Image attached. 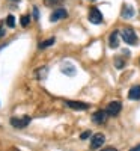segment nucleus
Listing matches in <instances>:
<instances>
[{
	"mask_svg": "<svg viewBox=\"0 0 140 151\" xmlns=\"http://www.w3.org/2000/svg\"><path fill=\"white\" fill-rule=\"evenodd\" d=\"M89 136H91V132H84V133L80 136V139H87Z\"/></svg>",
	"mask_w": 140,
	"mask_h": 151,
	"instance_id": "412c9836",
	"label": "nucleus"
},
{
	"mask_svg": "<svg viewBox=\"0 0 140 151\" xmlns=\"http://www.w3.org/2000/svg\"><path fill=\"white\" fill-rule=\"evenodd\" d=\"M54 38H48V40H45V41H42V42H39V45H38V48L39 50H44V48H48L50 45H53L54 44Z\"/></svg>",
	"mask_w": 140,
	"mask_h": 151,
	"instance_id": "2eb2a0df",
	"label": "nucleus"
},
{
	"mask_svg": "<svg viewBox=\"0 0 140 151\" xmlns=\"http://www.w3.org/2000/svg\"><path fill=\"white\" fill-rule=\"evenodd\" d=\"M106 142V136L103 133H96L91 137V150H98L101 145Z\"/></svg>",
	"mask_w": 140,
	"mask_h": 151,
	"instance_id": "20e7f679",
	"label": "nucleus"
},
{
	"mask_svg": "<svg viewBox=\"0 0 140 151\" xmlns=\"http://www.w3.org/2000/svg\"><path fill=\"white\" fill-rule=\"evenodd\" d=\"M130 151H140V144H139V145H136L134 148H131Z\"/></svg>",
	"mask_w": 140,
	"mask_h": 151,
	"instance_id": "5701e85b",
	"label": "nucleus"
},
{
	"mask_svg": "<svg viewBox=\"0 0 140 151\" xmlns=\"http://www.w3.org/2000/svg\"><path fill=\"white\" fill-rule=\"evenodd\" d=\"M107 116H109V113H107L106 110H96L94 115H92V121H94L95 124L101 125V124H104V122L107 121Z\"/></svg>",
	"mask_w": 140,
	"mask_h": 151,
	"instance_id": "6e6552de",
	"label": "nucleus"
},
{
	"mask_svg": "<svg viewBox=\"0 0 140 151\" xmlns=\"http://www.w3.org/2000/svg\"><path fill=\"white\" fill-rule=\"evenodd\" d=\"M101 151H118V150L113 148V147H109V148H104V150H101Z\"/></svg>",
	"mask_w": 140,
	"mask_h": 151,
	"instance_id": "4be33fe9",
	"label": "nucleus"
},
{
	"mask_svg": "<svg viewBox=\"0 0 140 151\" xmlns=\"http://www.w3.org/2000/svg\"><path fill=\"white\" fill-rule=\"evenodd\" d=\"M89 21H91L92 24H101L103 23V14H101V11L98 8H91V11H89Z\"/></svg>",
	"mask_w": 140,
	"mask_h": 151,
	"instance_id": "7ed1b4c3",
	"label": "nucleus"
},
{
	"mask_svg": "<svg viewBox=\"0 0 140 151\" xmlns=\"http://www.w3.org/2000/svg\"><path fill=\"white\" fill-rule=\"evenodd\" d=\"M33 17H35V20L39 18V12H38V8H33Z\"/></svg>",
	"mask_w": 140,
	"mask_h": 151,
	"instance_id": "aec40b11",
	"label": "nucleus"
},
{
	"mask_svg": "<svg viewBox=\"0 0 140 151\" xmlns=\"http://www.w3.org/2000/svg\"><path fill=\"white\" fill-rule=\"evenodd\" d=\"M114 65H116V68H118V70L124 68V65H125V62H124V58H122V56H118L116 59H114Z\"/></svg>",
	"mask_w": 140,
	"mask_h": 151,
	"instance_id": "f3484780",
	"label": "nucleus"
},
{
	"mask_svg": "<svg viewBox=\"0 0 140 151\" xmlns=\"http://www.w3.org/2000/svg\"><path fill=\"white\" fill-rule=\"evenodd\" d=\"M11 2H18V0H11Z\"/></svg>",
	"mask_w": 140,
	"mask_h": 151,
	"instance_id": "b1692460",
	"label": "nucleus"
},
{
	"mask_svg": "<svg viewBox=\"0 0 140 151\" xmlns=\"http://www.w3.org/2000/svg\"><path fill=\"white\" fill-rule=\"evenodd\" d=\"M42 2L48 8H60L63 3H65V0H42Z\"/></svg>",
	"mask_w": 140,
	"mask_h": 151,
	"instance_id": "ddd939ff",
	"label": "nucleus"
},
{
	"mask_svg": "<svg viewBox=\"0 0 140 151\" xmlns=\"http://www.w3.org/2000/svg\"><path fill=\"white\" fill-rule=\"evenodd\" d=\"M119 38H121L119 30H113V32L110 33V38H109V45H110V48H118V47H119Z\"/></svg>",
	"mask_w": 140,
	"mask_h": 151,
	"instance_id": "9d476101",
	"label": "nucleus"
},
{
	"mask_svg": "<svg viewBox=\"0 0 140 151\" xmlns=\"http://www.w3.org/2000/svg\"><path fill=\"white\" fill-rule=\"evenodd\" d=\"M60 71H62L63 74L69 76V77H72V76L77 74V70H75V67L71 64V62H68V60L62 62V65H60Z\"/></svg>",
	"mask_w": 140,
	"mask_h": 151,
	"instance_id": "0eeeda50",
	"label": "nucleus"
},
{
	"mask_svg": "<svg viewBox=\"0 0 140 151\" xmlns=\"http://www.w3.org/2000/svg\"><path fill=\"white\" fill-rule=\"evenodd\" d=\"M30 121H32L30 116H21V118L12 116L11 118V125L14 129H24V127H27V125L30 124Z\"/></svg>",
	"mask_w": 140,
	"mask_h": 151,
	"instance_id": "f03ea898",
	"label": "nucleus"
},
{
	"mask_svg": "<svg viewBox=\"0 0 140 151\" xmlns=\"http://www.w3.org/2000/svg\"><path fill=\"white\" fill-rule=\"evenodd\" d=\"M128 98L130 100H140V85L131 86V89L128 91Z\"/></svg>",
	"mask_w": 140,
	"mask_h": 151,
	"instance_id": "f8f14e48",
	"label": "nucleus"
},
{
	"mask_svg": "<svg viewBox=\"0 0 140 151\" xmlns=\"http://www.w3.org/2000/svg\"><path fill=\"white\" fill-rule=\"evenodd\" d=\"M121 15H122V18H125V20L133 18V17H134V8H133L131 5H124Z\"/></svg>",
	"mask_w": 140,
	"mask_h": 151,
	"instance_id": "9b49d317",
	"label": "nucleus"
},
{
	"mask_svg": "<svg viewBox=\"0 0 140 151\" xmlns=\"http://www.w3.org/2000/svg\"><path fill=\"white\" fill-rule=\"evenodd\" d=\"M35 76L39 80H44V79H47V76H48V67H41V68H38L36 70V73H35Z\"/></svg>",
	"mask_w": 140,
	"mask_h": 151,
	"instance_id": "4468645a",
	"label": "nucleus"
},
{
	"mask_svg": "<svg viewBox=\"0 0 140 151\" xmlns=\"http://www.w3.org/2000/svg\"><path fill=\"white\" fill-rule=\"evenodd\" d=\"M121 109H122V103L121 101H111V103L107 104L106 112L109 113V116H116L118 113L121 112Z\"/></svg>",
	"mask_w": 140,
	"mask_h": 151,
	"instance_id": "423d86ee",
	"label": "nucleus"
},
{
	"mask_svg": "<svg viewBox=\"0 0 140 151\" xmlns=\"http://www.w3.org/2000/svg\"><path fill=\"white\" fill-rule=\"evenodd\" d=\"M5 33H6V30H5V26L2 24V26H0V38H3V36H5Z\"/></svg>",
	"mask_w": 140,
	"mask_h": 151,
	"instance_id": "6ab92c4d",
	"label": "nucleus"
},
{
	"mask_svg": "<svg viewBox=\"0 0 140 151\" xmlns=\"http://www.w3.org/2000/svg\"><path fill=\"white\" fill-rule=\"evenodd\" d=\"M66 17H68L66 9H65V8H57V9H54V11L51 12V15H50V21L56 23V21H59V20H62V18H66Z\"/></svg>",
	"mask_w": 140,
	"mask_h": 151,
	"instance_id": "39448f33",
	"label": "nucleus"
},
{
	"mask_svg": "<svg viewBox=\"0 0 140 151\" xmlns=\"http://www.w3.org/2000/svg\"><path fill=\"white\" fill-rule=\"evenodd\" d=\"M20 21H21V26H23V27H27L29 23H30V15H23V17L20 18Z\"/></svg>",
	"mask_w": 140,
	"mask_h": 151,
	"instance_id": "a211bd4d",
	"label": "nucleus"
},
{
	"mask_svg": "<svg viewBox=\"0 0 140 151\" xmlns=\"http://www.w3.org/2000/svg\"><path fill=\"white\" fill-rule=\"evenodd\" d=\"M65 104L74 110H87L89 109V104L87 103H81V101H72V100H66Z\"/></svg>",
	"mask_w": 140,
	"mask_h": 151,
	"instance_id": "1a4fd4ad",
	"label": "nucleus"
},
{
	"mask_svg": "<svg viewBox=\"0 0 140 151\" xmlns=\"http://www.w3.org/2000/svg\"><path fill=\"white\" fill-rule=\"evenodd\" d=\"M6 26L11 27V29L15 27V17H14V15H8V17H6Z\"/></svg>",
	"mask_w": 140,
	"mask_h": 151,
	"instance_id": "dca6fc26",
	"label": "nucleus"
},
{
	"mask_svg": "<svg viewBox=\"0 0 140 151\" xmlns=\"http://www.w3.org/2000/svg\"><path fill=\"white\" fill-rule=\"evenodd\" d=\"M121 36H122V40L128 44V45H136V44L139 42L137 33H136L134 29H131V27H125V29L121 32Z\"/></svg>",
	"mask_w": 140,
	"mask_h": 151,
	"instance_id": "f257e3e1",
	"label": "nucleus"
}]
</instances>
